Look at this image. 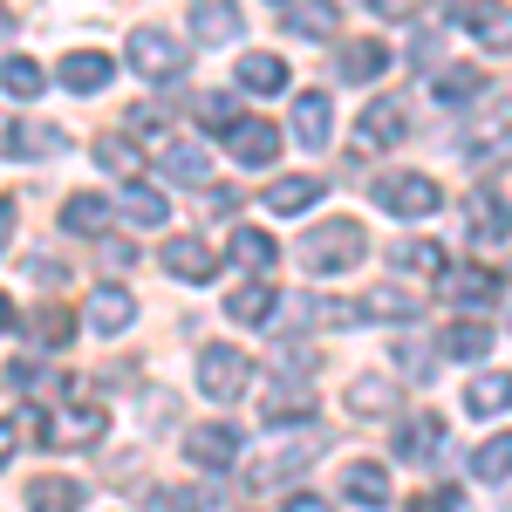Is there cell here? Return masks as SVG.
<instances>
[{
  "label": "cell",
  "mask_w": 512,
  "mask_h": 512,
  "mask_svg": "<svg viewBox=\"0 0 512 512\" xmlns=\"http://www.w3.org/2000/svg\"><path fill=\"white\" fill-rule=\"evenodd\" d=\"M14 444H21V437H14V424H0V465L14 458Z\"/></svg>",
  "instance_id": "681fc988"
},
{
  "label": "cell",
  "mask_w": 512,
  "mask_h": 512,
  "mask_svg": "<svg viewBox=\"0 0 512 512\" xmlns=\"http://www.w3.org/2000/svg\"><path fill=\"white\" fill-rule=\"evenodd\" d=\"M28 274H35V287H62V280H69V267H62L55 253H35V260H28Z\"/></svg>",
  "instance_id": "ee69618b"
},
{
  "label": "cell",
  "mask_w": 512,
  "mask_h": 512,
  "mask_svg": "<svg viewBox=\"0 0 512 512\" xmlns=\"http://www.w3.org/2000/svg\"><path fill=\"white\" fill-rule=\"evenodd\" d=\"M328 130H335V103H328L321 89H301V96H294V137H301L308 151H321Z\"/></svg>",
  "instance_id": "2e32d148"
},
{
  "label": "cell",
  "mask_w": 512,
  "mask_h": 512,
  "mask_svg": "<svg viewBox=\"0 0 512 512\" xmlns=\"http://www.w3.org/2000/svg\"><path fill=\"white\" fill-rule=\"evenodd\" d=\"M226 253H233V267H246V274H274V260H280L274 233H260V226H233Z\"/></svg>",
  "instance_id": "e0dca14e"
},
{
  "label": "cell",
  "mask_w": 512,
  "mask_h": 512,
  "mask_svg": "<svg viewBox=\"0 0 512 512\" xmlns=\"http://www.w3.org/2000/svg\"><path fill=\"white\" fill-rule=\"evenodd\" d=\"M280 7H287V28H294V35H308V41L335 35V7H328V0H280Z\"/></svg>",
  "instance_id": "83f0119b"
},
{
  "label": "cell",
  "mask_w": 512,
  "mask_h": 512,
  "mask_svg": "<svg viewBox=\"0 0 512 512\" xmlns=\"http://www.w3.org/2000/svg\"><path fill=\"white\" fill-rule=\"evenodd\" d=\"M437 287H444V301H458V308H499V294H506L499 267H465V274H437Z\"/></svg>",
  "instance_id": "5b68a950"
},
{
  "label": "cell",
  "mask_w": 512,
  "mask_h": 512,
  "mask_svg": "<svg viewBox=\"0 0 512 512\" xmlns=\"http://www.w3.org/2000/svg\"><path fill=\"white\" fill-rule=\"evenodd\" d=\"M96 164L117 171V178H137V171H144V151H137L130 137H96Z\"/></svg>",
  "instance_id": "e575fe53"
},
{
  "label": "cell",
  "mask_w": 512,
  "mask_h": 512,
  "mask_svg": "<svg viewBox=\"0 0 512 512\" xmlns=\"http://www.w3.org/2000/svg\"><path fill=\"white\" fill-rule=\"evenodd\" d=\"M41 82H48V69L28 62V55H7V62H0V89H7V96H41Z\"/></svg>",
  "instance_id": "d6a6232c"
},
{
  "label": "cell",
  "mask_w": 512,
  "mask_h": 512,
  "mask_svg": "<svg viewBox=\"0 0 512 512\" xmlns=\"http://www.w3.org/2000/svg\"><path fill=\"white\" fill-rule=\"evenodd\" d=\"M239 89L280 96V89H287V55H239Z\"/></svg>",
  "instance_id": "cb8c5ba5"
},
{
  "label": "cell",
  "mask_w": 512,
  "mask_h": 512,
  "mask_svg": "<svg viewBox=\"0 0 512 512\" xmlns=\"http://www.w3.org/2000/svg\"><path fill=\"white\" fill-rule=\"evenodd\" d=\"M287 512H328V506H321L315 492H301V499H287Z\"/></svg>",
  "instance_id": "c3c4849f"
},
{
  "label": "cell",
  "mask_w": 512,
  "mask_h": 512,
  "mask_svg": "<svg viewBox=\"0 0 512 512\" xmlns=\"http://www.w3.org/2000/svg\"><path fill=\"white\" fill-rule=\"evenodd\" d=\"M437 451H444V417H437V410L410 417L403 437H396V458H437Z\"/></svg>",
  "instance_id": "d4e9b609"
},
{
  "label": "cell",
  "mask_w": 512,
  "mask_h": 512,
  "mask_svg": "<svg viewBox=\"0 0 512 512\" xmlns=\"http://www.w3.org/2000/svg\"><path fill=\"white\" fill-rule=\"evenodd\" d=\"M7 35H14V14H7V7H0V41H7Z\"/></svg>",
  "instance_id": "f907efd6"
},
{
  "label": "cell",
  "mask_w": 512,
  "mask_h": 512,
  "mask_svg": "<svg viewBox=\"0 0 512 512\" xmlns=\"http://www.w3.org/2000/svg\"><path fill=\"white\" fill-rule=\"evenodd\" d=\"M308 205H321V178L315 171H287V178L267 185V212H274V219H294V212H308Z\"/></svg>",
  "instance_id": "4fadbf2b"
},
{
  "label": "cell",
  "mask_w": 512,
  "mask_h": 512,
  "mask_svg": "<svg viewBox=\"0 0 512 512\" xmlns=\"http://www.w3.org/2000/svg\"><path fill=\"white\" fill-rule=\"evenodd\" d=\"M130 321H137L130 287H96V294H89V328H96V335H123Z\"/></svg>",
  "instance_id": "d6986e66"
},
{
  "label": "cell",
  "mask_w": 512,
  "mask_h": 512,
  "mask_svg": "<svg viewBox=\"0 0 512 512\" xmlns=\"http://www.w3.org/2000/svg\"><path fill=\"white\" fill-rule=\"evenodd\" d=\"M103 219H110V205H103L96 192H76L69 205H62V226H69V233H103Z\"/></svg>",
  "instance_id": "74e56055"
},
{
  "label": "cell",
  "mask_w": 512,
  "mask_h": 512,
  "mask_svg": "<svg viewBox=\"0 0 512 512\" xmlns=\"http://www.w3.org/2000/svg\"><path fill=\"white\" fill-rule=\"evenodd\" d=\"M198 123L226 137V130H233V123H239V96H198Z\"/></svg>",
  "instance_id": "60d3db41"
},
{
  "label": "cell",
  "mask_w": 512,
  "mask_h": 512,
  "mask_svg": "<svg viewBox=\"0 0 512 512\" xmlns=\"http://www.w3.org/2000/svg\"><path fill=\"white\" fill-rule=\"evenodd\" d=\"M7 321H14V301H7V294H0V328H7Z\"/></svg>",
  "instance_id": "816d5d0a"
},
{
  "label": "cell",
  "mask_w": 512,
  "mask_h": 512,
  "mask_svg": "<svg viewBox=\"0 0 512 512\" xmlns=\"http://www.w3.org/2000/svg\"><path fill=\"white\" fill-rule=\"evenodd\" d=\"M110 76H117V62H110V55H96V48H76V55H62V62H55V82H62V89H76V96L110 89Z\"/></svg>",
  "instance_id": "9c48e42d"
},
{
  "label": "cell",
  "mask_w": 512,
  "mask_h": 512,
  "mask_svg": "<svg viewBox=\"0 0 512 512\" xmlns=\"http://www.w3.org/2000/svg\"><path fill=\"white\" fill-rule=\"evenodd\" d=\"M294 253H301L308 274H349L355 260L369 253V226H362V219H321V226L301 233Z\"/></svg>",
  "instance_id": "6da1fadb"
},
{
  "label": "cell",
  "mask_w": 512,
  "mask_h": 512,
  "mask_svg": "<svg viewBox=\"0 0 512 512\" xmlns=\"http://www.w3.org/2000/svg\"><path fill=\"white\" fill-rule=\"evenodd\" d=\"M472 472L492 485V492H506V472H512V437H485L472 451Z\"/></svg>",
  "instance_id": "4dcf8cb0"
},
{
  "label": "cell",
  "mask_w": 512,
  "mask_h": 512,
  "mask_svg": "<svg viewBox=\"0 0 512 512\" xmlns=\"http://www.w3.org/2000/svg\"><path fill=\"white\" fill-rule=\"evenodd\" d=\"M403 137H410L403 103H390V96H383V103H369V110H362V144H383V151H390V144H403Z\"/></svg>",
  "instance_id": "44dd1931"
},
{
  "label": "cell",
  "mask_w": 512,
  "mask_h": 512,
  "mask_svg": "<svg viewBox=\"0 0 512 512\" xmlns=\"http://www.w3.org/2000/svg\"><path fill=\"white\" fill-rule=\"evenodd\" d=\"M14 212H21V205H14V198H0V253L14 246Z\"/></svg>",
  "instance_id": "bcb514c9"
},
{
  "label": "cell",
  "mask_w": 512,
  "mask_h": 512,
  "mask_svg": "<svg viewBox=\"0 0 512 512\" xmlns=\"http://www.w3.org/2000/svg\"><path fill=\"white\" fill-rule=\"evenodd\" d=\"M239 28H246V21H239L233 0H198L192 7V35L198 41H239Z\"/></svg>",
  "instance_id": "7402d4cb"
},
{
  "label": "cell",
  "mask_w": 512,
  "mask_h": 512,
  "mask_svg": "<svg viewBox=\"0 0 512 512\" xmlns=\"http://www.w3.org/2000/svg\"><path fill=\"white\" fill-rule=\"evenodd\" d=\"M383 69H390V48H383V41H342V76L349 82H376L383 76Z\"/></svg>",
  "instance_id": "484cf974"
},
{
  "label": "cell",
  "mask_w": 512,
  "mask_h": 512,
  "mask_svg": "<svg viewBox=\"0 0 512 512\" xmlns=\"http://www.w3.org/2000/svg\"><path fill=\"white\" fill-rule=\"evenodd\" d=\"M465 403H472L478 417H506V369H492V376H478L472 390H465Z\"/></svg>",
  "instance_id": "f35d334b"
},
{
  "label": "cell",
  "mask_w": 512,
  "mask_h": 512,
  "mask_svg": "<svg viewBox=\"0 0 512 512\" xmlns=\"http://www.w3.org/2000/svg\"><path fill=\"white\" fill-rule=\"evenodd\" d=\"M7 383H14V390H28V383H35V362H28V355H21V362H7Z\"/></svg>",
  "instance_id": "7dc6e473"
},
{
  "label": "cell",
  "mask_w": 512,
  "mask_h": 512,
  "mask_svg": "<svg viewBox=\"0 0 512 512\" xmlns=\"http://www.w3.org/2000/svg\"><path fill=\"white\" fill-rule=\"evenodd\" d=\"M458 21L478 28V35L492 28V48H506V7H499V0H458Z\"/></svg>",
  "instance_id": "d590c367"
},
{
  "label": "cell",
  "mask_w": 512,
  "mask_h": 512,
  "mask_svg": "<svg viewBox=\"0 0 512 512\" xmlns=\"http://www.w3.org/2000/svg\"><path fill=\"white\" fill-rule=\"evenodd\" d=\"M185 458H192V465H205V472H233L239 431H233V424H198V431L185 437Z\"/></svg>",
  "instance_id": "30bf717a"
},
{
  "label": "cell",
  "mask_w": 512,
  "mask_h": 512,
  "mask_svg": "<svg viewBox=\"0 0 512 512\" xmlns=\"http://www.w3.org/2000/svg\"><path fill=\"white\" fill-rule=\"evenodd\" d=\"M274 308H280V294H274V280H267V274H253L246 287H233V294H226V315H233L239 328H253V321H267Z\"/></svg>",
  "instance_id": "ac0fdd59"
},
{
  "label": "cell",
  "mask_w": 512,
  "mask_h": 512,
  "mask_svg": "<svg viewBox=\"0 0 512 512\" xmlns=\"http://www.w3.org/2000/svg\"><path fill=\"white\" fill-rule=\"evenodd\" d=\"M485 349H492V328H485V321H458V328H444V355H458V362H478Z\"/></svg>",
  "instance_id": "836d02e7"
},
{
  "label": "cell",
  "mask_w": 512,
  "mask_h": 512,
  "mask_svg": "<svg viewBox=\"0 0 512 512\" xmlns=\"http://www.w3.org/2000/svg\"><path fill=\"white\" fill-rule=\"evenodd\" d=\"M376 14H383V21H417L424 0H376Z\"/></svg>",
  "instance_id": "f6af8a7d"
},
{
  "label": "cell",
  "mask_w": 512,
  "mask_h": 512,
  "mask_svg": "<svg viewBox=\"0 0 512 512\" xmlns=\"http://www.w3.org/2000/svg\"><path fill=\"white\" fill-rule=\"evenodd\" d=\"M321 444H328V437H301V444H287V451H274V458H260V465H253V485L267 492V485H287V478H301V472H308V465L321 458Z\"/></svg>",
  "instance_id": "7c38bea8"
},
{
  "label": "cell",
  "mask_w": 512,
  "mask_h": 512,
  "mask_svg": "<svg viewBox=\"0 0 512 512\" xmlns=\"http://www.w3.org/2000/svg\"><path fill=\"white\" fill-rule=\"evenodd\" d=\"M144 506H151V512H205V506H212V492H205V485H158Z\"/></svg>",
  "instance_id": "8d00e7d4"
},
{
  "label": "cell",
  "mask_w": 512,
  "mask_h": 512,
  "mask_svg": "<svg viewBox=\"0 0 512 512\" xmlns=\"http://www.w3.org/2000/svg\"><path fill=\"white\" fill-rule=\"evenodd\" d=\"M342 499L362 512H383L390 506V472L376 465V458H355V465H342Z\"/></svg>",
  "instance_id": "8fae6325"
},
{
  "label": "cell",
  "mask_w": 512,
  "mask_h": 512,
  "mask_svg": "<svg viewBox=\"0 0 512 512\" xmlns=\"http://www.w3.org/2000/svg\"><path fill=\"white\" fill-rule=\"evenodd\" d=\"M410 512H465V492H451V485H431V492H417Z\"/></svg>",
  "instance_id": "b9f144b4"
},
{
  "label": "cell",
  "mask_w": 512,
  "mask_h": 512,
  "mask_svg": "<svg viewBox=\"0 0 512 512\" xmlns=\"http://www.w3.org/2000/svg\"><path fill=\"white\" fill-rule=\"evenodd\" d=\"M376 205L390 212V219H431L444 192H437V178L424 171H390V178H376Z\"/></svg>",
  "instance_id": "7a4b0ae2"
},
{
  "label": "cell",
  "mask_w": 512,
  "mask_h": 512,
  "mask_svg": "<svg viewBox=\"0 0 512 512\" xmlns=\"http://www.w3.org/2000/svg\"><path fill=\"white\" fill-rule=\"evenodd\" d=\"M478 89H485V69H478V62H451V69H437V76H431V96H437V103H451V110L472 103Z\"/></svg>",
  "instance_id": "603a6c76"
},
{
  "label": "cell",
  "mask_w": 512,
  "mask_h": 512,
  "mask_svg": "<svg viewBox=\"0 0 512 512\" xmlns=\"http://www.w3.org/2000/svg\"><path fill=\"white\" fill-rule=\"evenodd\" d=\"M396 362H403L410 376H431V369H437V349H424V342H403V349H396Z\"/></svg>",
  "instance_id": "7bdbcfd3"
},
{
  "label": "cell",
  "mask_w": 512,
  "mask_h": 512,
  "mask_svg": "<svg viewBox=\"0 0 512 512\" xmlns=\"http://www.w3.org/2000/svg\"><path fill=\"white\" fill-rule=\"evenodd\" d=\"M315 417H321V396L301 390V383L260 396V424H267V431H294V424H315Z\"/></svg>",
  "instance_id": "8992f818"
},
{
  "label": "cell",
  "mask_w": 512,
  "mask_h": 512,
  "mask_svg": "<svg viewBox=\"0 0 512 512\" xmlns=\"http://www.w3.org/2000/svg\"><path fill=\"white\" fill-rule=\"evenodd\" d=\"M158 267L171 280H185V287H198V280H212V246L192 233H178V239H164L158 246Z\"/></svg>",
  "instance_id": "52a82bcc"
},
{
  "label": "cell",
  "mask_w": 512,
  "mask_h": 512,
  "mask_svg": "<svg viewBox=\"0 0 512 512\" xmlns=\"http://www.w3.org/2000/svg\"><path fill=\"white\" fill-rule=\"evenodd\" d=\"M246 383H253V355H239V349H205L198 355V390L212 396V403H239Z\"/></svg>",
  "instance_id": "3957f363"
},
{
  "label": "cell",
  "mask_w": 512,
  "mask_h": 512,
  "mask_svg": "<svg viewBox=\"0 0 512 512\" xmlns=\"http://www.w3.org/2000/svg\"><path fill=\"white\" fill-rule=\"evenodd\" d=\"M28 512H82V485L76 478H35L28 485Z\"/></svg>",
  "instance_id": "f1b7e54d"
},
{
  "label": "cell",
  "mask_w": 512,
  "mask_h": 512,
  "mask_svg": "<svg viewBox=\"0 0 512 512\" xmlns=\"http://www.w3.org/2000/svg\"><path fill=\"white\" fill-rule=\"evenodd\" d=\"M226 151H233V164H274L280 158V130L267 117H239L233 130H226Z\"/></svg>",
  "instance_id": "ba28073f"
},
{
  "label": "cell",
  "mask_w": 512,
  "mask_h": 512,
  "mask_svg": "<svg viewBox=\"0 0 512 512\" xmlns=\"http://www.w3.org/2000/svg\"><path fill=\"white\" fill-rule=\"evenodd\" d=\"M390 260H396V267H410V274H451V260H444L437 239H403Z\"/></svg>",
  "instance_id": "1f68e13d"
},
{
  "label": "cell",
  "mask_w": 512,
  "mask_h": 512,
  "mask_svg": "<svg viewBox=\"0 0 512 512\" xmlns=\"http://www.w3.org/2000/svg\"><path fill=\"white\" fill-rule=\"evenodd\" d=\"M62 144H69V137H62L55 123H7V130H0V151H7V158H55Z\"/></svg>",
  "instance_id": "5bb4252c"
},
{
  "label": "cell",
  "mask_w": 512,
  "mask_h": 512,
  "mask_svg": "<svg viewBox=\"0 0 512 512\" xmlns=\"http://www.w3.org/2000/svg\"><path fill=\"white\" fill-rule=\"evenodd\" d=\"M158 164H164V178H178V185H212V151L205 144H164L158 151Z\"/></svg>",
  "instance_id": "ffe728a7"
},
{
  "label": "cell",
  "mask_w": 512,
  "mask_h": 512,
  "mask_svg": "<svg viewBox=\"0 0 512 512\" xmlns=\"http://www.w3.org/2000/svg\"><path fill=\"white\" fill-rule=\"evenodd\" d=\"M355 308H362V321H424V294H410V287H369Z\"/></svg>",
  "instance_id": "9a60e30c"
},
{
  "label": "cell",
  "mask_w": 512,
  "mask_h": 512,
  "mask_svg": "<svg viewBox=\"0 0 512 512\" xmlns=\"http://www.w3.org/2000/svg\"><path fill=\"white\" fill-rule=\"evenodd\" d=\"M349 410L355 417H396V383L390 376H362L349 390Z\"/></svg>",
  "instance_id": "f546056e"
},
{
  "label": "cell",
  "mask_w": 512,
  "mask_h": 512,
  "mask_svg": "<svg viewBox=\"0 0 512 512\" xmlns=\"http://www.w3.org/2000/svg\"><path fill=\"white\" fill-rule=\"evenodd\" d=\"M69 335H76V321L62 315V308H41L35 315V342L41 349H69Z\"/></svg>",
  "instance_id": "ab89813d"
},
{
  "label": "cell",
  "mask_w": 512,
  "mask_h": 512,
  "mask_svg": "<svg viewBox=\"0 0 512 512\" xmlns=\"http://www.w3.org/2000/svg\"><path fill=\"white\" fill-rule=\"evenodd\" d=\"M130 69L151 82H178L185 76V48L164 35V28H130Z\"/></svg>",
  "instance_id": "277c9868"
},
{
  "label": "cell",
  "mask_w": 512,
  "mask_h": 512,
  "mask_svg": "<svg viewBox=\"0 0 512 512\" xmlns=\"http://www.w3.org/2000/svg\"><path fill=\"white\" fill-rule=\"evenodd\" d=\"M117 212L130 219V226H164V219H171V205H164V192H151V185H137V178L123 185Z\"/></svg>",
  "instance_id": "4316f807"
}]
</instances>
